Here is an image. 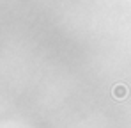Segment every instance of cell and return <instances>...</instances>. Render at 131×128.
<instances>
[{"mask_svg":"<svg viewBox=\"0 0 131 128\" xmlns=\"http://www.w3.org/2000/svg\"><path fill=\"white\" fill-rule=\"evenodd\" d=\"M112 96L115 98V100H126L128 96H129V89H128V85L126 84H117L112 87Z\"/></svg>","mask_w":131,"mask_h":128,"instance_id":"obj_1","label":"cell"}]
</instances>
